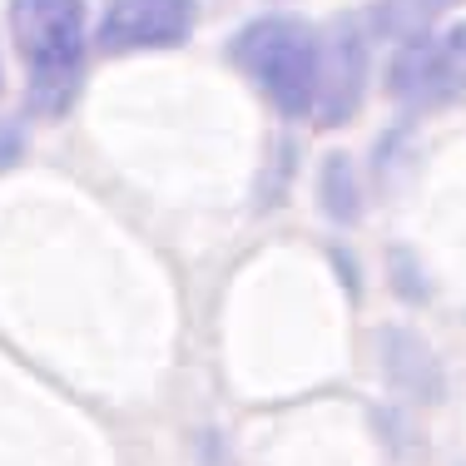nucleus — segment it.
Masks as SVG:
<instances>
[{"label": "nucleus", "mask_w": 466, "mask_h": 466, "mask_svg": "<svg viewBox=\"0 0 466 466\" xmlns=\"http://www.w3.org/2000/svg\"><path fill=\"white\" fill-rule=\"evenodd\" d=\"M10 35L30 85V109L65 115L85 80V0H10Z\"/></svg>", "instance_id": "1"}, {"label": "nucleus", "mask_w": 466, "mask_h": 466, "mask_svg": "<svg viewBox=\"0 0 466 466\" xmlns=\"http://www.w3.org/2000/svg\"><path fill=\"white\" fill-rule=\"evenodd\" d=\"M233 60L248 70L283 115H308L323 95V40L293 15H263L233 40Z\"/></svg>", "instance_id": "2"}, {"label": "nucleus", "mask_w": 466, "mask_h": 466, "mask_svg": "<svg viewBox=\"0 0 466 466\" xmlns=\"http://www.w3.org/2000/svg\"><path fill=\"white\" fill-rule=\"evenodd\" d=\"M392 99L412 109H437L466 95V20L451 25L447 35H417L392 55L387 70Z\"/></svg>", "instance_id": "3"}, {"label": "nucleus", "mask_w": 466, "mask_h": 466, "mask_svg": "<svg viewBox=\"0 0 466 466\" xmlns=\"http://www.w3.org/2000/svg\"><path fill=\"white\" fill-rule=\"evenodd\" d=\"M194 0H109L105 20H99V46L109 55L179 46L194 30Z\"/></svg>", "instance_id": "4"}, {"label": "nucleus", "mask_w": 466, "mask_h": 466, "mask_svg": "<svg viewBox=\"0 0 466 466\" xmlns=\"http://www.w3.org/2000/svg\"><path fill=\"white\" fill-rule=\"evenodd\" d=\"M362 80H368V25L358 15H348L332 35V70L323 80V95H318V109L323 119H348L362 99Z\"/></svg>", "instance_id": "5"}, {"label": "nucleus", "mask_w": 466, "mask_h": 466, "mask_svg": "<svg viewBox=\"0 0 466 466\" xmlns=\"http://www.w3.org/2000/svg\"><path fill=\"white\" fill-rule=\"evenodd\" d=\"M451 5H461V0H377L362 15V25H368V35H382V40H417Z\"/></svg>", "instance_id": "6"}, {"label": "nucleus", "mask_w": 466, "mask_h": 466, "mask_svg": "<svg viewBox=\"0 0 466 466\" xmlns=\"http://www.w3.org/2000/svg\"><path fill=\"white\" fill-rule=\"evenodd\" d=\"M323 204H328V214L332 218H358V179H352V164L342 159H328V169H323Z\"/></svg>", "instance_id": "7"}]
</instances>
